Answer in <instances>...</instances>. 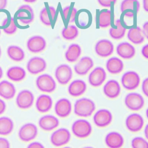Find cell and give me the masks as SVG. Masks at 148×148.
<instances>
[{
	"label": "cell",
	"mask_w": 148,
	"mask_h": 148,
	"mask_svg": "<svg viewBox=\"0 0 148 148\" xmlns=\"http://www.w3.org/2000/svg\"><path fill=\"white\" fill-rule=\"evenodd\" d=\"M25 2H28V3H32L35 2L36 0H24Z\"/></svg>",
	"instance_id": "816d5d0a"
},
{
	"label": "cell",
	"mask_w": 148,
	"mask_h": 148,
	"mask_svg": "<svg viewBox=\"0 0 148 148\" xmlns=\"http://www.w3.org/2000/svg\"><path fill=\"white\" fill-rule=\"evenodd\" d=\"M143 6L144 10L148 12V0H143Z\"/></svg>",
	"instance_id": "c3c4849f"
},
{
	"label": "cell",
	"mask_w": 148,
	"mask_h": 148,
	"mask_svg": "<svg viewBox=\"0 0 148 148\" xmlns=\"http://www.w3.org/2000/svg\"><path fill=\"white\" fill-rule=\"evenodd\" d=\"M7 77L13 82H20L26 76L25 70L20 66H13L10 68L6 72Z\"/></svg>",
	"instance_id": "f1b7e54d"
},
{
	"label": "cell",
	"mask_w": 148,
	"mask_h": 148,
	"mask_svg": "<svg viewBox=\"0 0 148 148\" xmlns=\"http://www.w3.org/2000/svg\"><path fill=\"white\" fill-rule=\"evenodd\" d=\"M7 5V0H0V10L6 8Z\"/></svg>",
	"instance_id": "7dc6e473"
},
{
	"label": "cell",
	"mask_w": 148,
	"mask_h": 148,
	"mask_svg": "<svg viewBox=\"0 0 148 148\" xmlns=\"http://www.w3.org/2000/svg\"><path fill=\"white\" fill-rule=\"evenodd\" d=\"M56 15V10L54 7H45L40 12V20L43 24L51 26L55 20Z\"/></svg>",
	"instance_id": "484cf974"
},
{
	"label": "cell",
	"mask_w": 148,
	"mask_h": 148,
	"mask_svg": "<svg viewBox=\"0 0 148 148\" xmlns=\"http://www.w3.org/2000/svg\"><path fill=\"white\" fill-rule=\"evenodd\" d=\"M132 148H148V140L141 136L134 137L131 142Z\"/></svg>",
	"instance_id": "f35d334b"
},
{
	"label": "cell",
	"mask_w": 148,
	"mask_h": 148,
	"mask_svg": "<svg viewBox=\"0 0 148 148\" xmlns=\"http://www.w3.org/2000/svg\"><path fill=\"white\" fill-rule=\"evenodd\" d=\"M27 148H45V147L39 142H32L27 146Z\"/></svg>",
	"instance_id": "7bdbcfd3"
},
{
	"label": "cell",
	"mask_w": 148,
	"mask_h": 148,
	"mask_svg": "<svg viewBox=\"0 0 148 148\" xmlns=\"http://www.w3.org/2000/svg\"><path fill=\"white\" fill-rule=\"evenodd\" d=\"M1 47H0V57H1Z\"/></svg>",
	"instance_id": "9f6ffc18"
},
{
	"label": "cell",
	"mask_w": 148,
	"mask_h": 148,
	"mask_svg": "<svg viewBox=\"0 0 148 148\" xmlns=\"http://www.w3.org/2000/svg\"><path fill=\"white\" fill-rule=\"evenodd\" d=\"M113 44L109 40L102 39L95 45V51L98 56L101 57H108L113 52Z\"/></svg>",
	"instance_id": "d6986e66"
},
{
	"label": "cell",
	"mask_w": 148,
	"mask_h": 148,
	"mask_svg": "<svg viewBox=\"0 0 148 148\" xmlns=\"http://www.w3.org/2000/svg\"><path fill=\"white\" fill-rule=\"evenodd\" d=\"M127 38L131 42L136 45L142 43L145 40L143 31L139 27L130 28L128 32Z\"/></svg>",
	"instance_id": "f546056e"
},
{
	"label": "cell",
	"mask_w": 148,
	"mask_h": 148,
	"mask_svg": "<svg viewBox=\"0 0 148 148\" xmlns=\"http://www.w3.org/2000/svg\"><path fill=\"white\" fill-rule=\"evenodd\" d=\"M82 50L77 44L71 45L65 52V57L66 60L69 62H75L80 57Z\"/></svg>",
	"instance_id": "1f68e13d"
},
{
	"label": "cell",
	"mask_w": 148,
	"mask_h": 148,
	"mask_svg": "<svg viewBox=\"0 0 148 148\" xmlns=\"http://www.w3.org/2000/svg\"><path fill=\"white\" fill-rule=\"evenodd\" d=\"M45 60L39 57H34L31 58L27 64V69L29 73L36 75L44 71L46 68Z\"/></svg>",
	"instance_id": "ac0fdd59"
},
{
	"label": "cell",
	"mask_w": 148,
	"mask_h": 148,
	"mask_svg": "<svg viewBox=\"0 0 148 148\" xmlns=\"http://www.w3.org/2000/svg\"><path fill=\"white\" fill-rule=\"evenodd\" d=\"M87 90L86 83L81 79H76L70 83L68 88L69 94L73 97L82 95Z\"/></svg>",
	"instance_id": "603a6c76"
},
{
	"label": "cell",
	"mask_w": 148,
	"mask_h": 148,
	"mask_svg": "<svg viewBox=\"0 0 148 148\" xmlns=\"http://www.w3.org/2000/svg\"><path fill=\"white\" fill-rule=\"evenodd\" d=\"M112 120V113L106 109H101L97 110L93 116L94 124L99 128H104L109 125Z\"/></svg>",
	"instance_id": "ba28073f"
},
{
	"label": "cell",
	"mask_w": 148,
	"mask_h": 148,
	"mask_svg": "<svg viewBox=\"0 0 148 148\" xmlns=\"http://www.w3.org/2000/svg\"><path fill=\"white\" fill-rule=\"evenodd\" d=\"M27 46L29 51L37 53L41 52L45 49L46 42L43 37L40 36H34L28 40Z\"/></svg>",
	"instance_id": "44dd1931"
},
{
	"label": "cell",
	"mask_w": 148,
	"mask_h": 148,
	"mask_svg": "<svg viewBox=\"0 0 148 148\" xmlns=\"http://www.w3.org/2000/svg\"><path fill=\"white\" fill-rule=\"evenodd\" d=\"M7 54L10 59L16 62L21 61L25 56L24 51L17 46H10L8 47Z\"/></svg>",
	"instance_id": "d6a6232c"
},
{
	"label": "cell",
	"mask_w": 148,
	"mask_h": 148,
	"mask_svg": "<svg viewBox=\"0 0 148 148\" xmlns=\"http://www.w3.org/2000/svg\"><path fill=\"white\" fill-rule=\"evenodd\" d=\"M53 106V99L47 94H41L36 99L35 107L40 113H46L49 112Z\"/></svg>",
	"instance_id": "cb8c5ba5"
},
{
	"label": "cell",
	"mask_w": 148,
	"mask_h": 148,
	"mask_svg": "<svg viewBox=\"0 0 148 148\" xmlns=\"http://www.w3.org/2000/svg\"><path fill=\"white\" fill-rule=\"evenodd\" d=\"M142 56L146 59H148V44L145 45L141 51Z\"/></svg>",
	"instance_id": "f6af8a7d"
},
{
	"label": "cell",
	"mask_w": 148,
	"mask_h": 148,
	"mask_svg": "<svg viewBox=\"0 0 148 148\" xmlns=\"http://www.w3.org/2000/svg\"><path fill=\"white\" fill-rule=\"evenodd\" d=\"M6 108V103L2 99L0 98V115L2 114L5 112Z\"/></svg>",
	"instance_id": "ee69618b"
},
{
	"label": "cell",
	"mask_w": 148,
	"mask_h": 148,
	"mask_svg": "<svg viewBox=\"0 0 148 148\" xmlns=\"http://www.w3.org/2000/svg\"><path fill=\"white\" fill-rule=\"evenodd\" d=\"M123 87L127 90H134L138 87L140 82V76L135 71H127L124 73L121 79Z\"/></svg>",
	"instance_id": "52a82bcc"
},
{
	"label": "cell",
	"mask_w": 148,
	"mask_h": 148,
	"mask_svg": "<svg viewBox=\"0 0 148 148\" xmlns=\"http://www.w3.org/2000/svg\"><path fill=\"white\" fill-rule=\"evenodd\" d=\"M144 134L145 138L148 140V123L146 125L144 128Z\"/></svg>",
	"instance_id": "681fc988"
},
{
	"label": "cell",
	"mask_w": 148,
	"mask_h": 148,
	"mask_svg": "<svg viewBox=\"0 0 148 148\" xmlns=\"http://www.w3.org/2000/svg\"><path fill=\"white\" fill-rule=\"evenodd\" d=\"M118 56L124 59H131L135 54V47L128 42L120 43L116 47Z\"/></svg>",
	"instance_id": "d4e9b609"
},
{
	"label": "cell",
	"mask_w": 148,
	"mask_h": 148,
	"mask_svg": "<svg viewBox=\"0 0 148 148\" xmlns=\"http://www.w3.org/2000/svg\"><path fill=\"white\" fill-rule=\"evenodd\" d=\"M73 73L71 68L66 64L60 65L55 71V77L61 85H65L72 77Z\"/></svg>",
	"instance_id": "8fae6325"
},
{
	"label": "cell",
	"mask_w": 148,
	"mask_h": 148,
	"mask_svg": "<svg viewBox=\"0 0 148 148\" xmlns=\"http://www.w3.org/2000/svg\"><path fill=\"white\" fill-rule=\"evenodd\" d=\"M111 23V12L106 10L102 11L98 16V25L101 28H105L110 26Z\"/></svg>",
	"instance_id": "d590c367"
},
{
	"label": "cell",
	"mask_w": 148,
	"mask_h": 148,
	"mask_svg": "<svg viewBox=\"0 0 148 148\" xmlns=\"http://www.w3.org/2000/svg\"><path fill=\"white\" fill-rule=\"evenodd\" d=\"M140 3L138 0H123L121 3V12L125 17L132 18L139 10Z\"/></svg>",
	"instance_id": "2e32d148"
},
{
	"label": "cell",
	"mask_w": 148,
	"mask_h": 148,
	"mask_svg": "<svg viewBox=\"0 0 148 148\" xmlns=\"http://www.w3.org/2000/svg\"><path fill=\"white\" fill-rule=\"evenodd\" d=\"M115 28H110L109 29V35L111 38L114 39H120L125 35L126 29L121 24V22L120 19L116 21Z\"/></svg>",
	"instance_id": "836d02e7"
},
{
	"label": "cell",
	"mask_w": 148,
	"mask_h": 148,
	"mask_svg": "<svg viewBox=\"0 0 148 148\" xmlns=\"http://www.w3.org/2000/svg\"><path fill=\"white\" fill-rule=\"evenodd\" d=\"M16 17L22 24L27 25L31 23L34 20V11L29 5H23L18 8L16 12Z\"/></svg>",
	"instance_id": "9a60e30c"
},
{
	"label": "cell",
	"mask_w": 148,
	"mask_h": 148,
	"mask_svg": "<svg viewBox=\"0 0 148 148\" xmlns=\"http://www.w3.org/2000/svg\"><path fill=\"white\" fill-rule=\"evenodd\" d=\"M82 148H94V147H93L92 146H86V147H83Z\"/></svg>",
	"instance_id": "db71d44e"
},
{
	"label": "cell",
	"mask_w": 148,
	"mask_h": 148,
	"mask_svg": "<svg viewBox=\"0 0 148 148\" xmlns=\"http://www.w3.org/2000/svg\"><path fill=\"white\" fill-rule=\"evenodd\" d=\"M0 148H10V142L4 137H0Z\"/></svg>",
	"instance_id": "60d3db41"
},
{
	"label": "cell",
	"mask_w": 148,
	"mask_h": 148,
	"mask_svg": "<svg viewBox=\"0 0 148 148\" xmlns=\"http://www.w3.org/2000/svg\"><path fill=\"white\" fill-rule=\"evenodd\" d=\"M16 92L14 86L7 80L0 82V97L5 99H12Z\"/></svg>",
	"instance_id": "4316f807"
},
{
	"label": "cell",
	"mask_w": 148,
	"mask_h": 148,
	"mask_svg": "<svg viewBox=\"0 0 148 148\" xmlns=\"http://www.w3.org/2000/svg\"><path fill=\"white\" fill-rule=\"evenodd\" d=\"M1 27L5 33L8 35L13 34L17 30V26L14 19L10 16L6 17L3 20Z\"/></svg>",
	"instance_id": "e575fe53"
},
{
	"label": "cell",
	"mask_w": 148,
	"mask_h": 148,
	"mask_svg": "<svg viewBox=\"0 0 148 148\" xmlns=\"http://www.w3.org/2000/svg\"><path fill=\"white\" fill-rule=\"evenodd\" d=\"M121 92V87L119 83L116 80H109L103 87V92L109 99L117 98Z\"/></svg>",
	"instance_id": "ffe728a7"
},
{
	"label": "cell",
	"mask_w": 148,
	"mask_h": 148,
	"mask_svg": "<svg viewBox=\"0 0 148 148\" xmlns=\"http://www.w3.org/2000/svg\"><path fill=\"white\" fill-rule=\"evenodd\" d=\"M78 34V29L75 25H69L64 28L62 31V37L68 40L75 39L77 36Z\"/></svg>",
	"instance_id": "8d00e7d4"
},
{
	"label": "cell",
	"mask_w": 148,
	"mask_h": 148,
	"mask_svg": "<svg viewBox=\"0 0 148 148\" xmlns=\"http://www.w3.org/2000/svg\"><path fill=\"white\" fill-rule=\"evenodd\" d=\"M142 91L144 95L148 98V77L145 79L142 82Z\"/></svg>",
	"instance_id": "ab89813d"
},
{
	"label": "cell",
	"mask_w": 148,
	"mask_h": 148,
	"mask_svg": "<svg viewBox=\"0 0 148 148\" xmlns=\"http://www.w3.org/2000/svg\"><path fill=\"white\" fill-rule=\"evenodd\" d=\"M143 33L144 36L148 39V21L146 22L143 25Z\"/></svg>",
	"instance_id": "bcb514c9"
},
{
	"label": "cell",
	"mask_w": 148,
	"mask_h": 148,
	"mask_svg": "<svg viewBox=\"0 0 148 148\" xmlns=\"http://www.w3.org/2000/svg\"><path fill=\"white\" fill-rule=\"evenodd\" d=\"M124 104L130 110L138 111L143 108L145 99L140 94L132 92L125 95L124 98Z\"/></svg>",
	"instance_id": "277c9868"
},
{
	"label": "cell",
	"mask_w": 148,
	"mask_h": 148,
	"mask_svg": "<svg viewBox=\"0 0 148 148\" xmlns=\"http://www.w3.org/2000/svg\"><path fill=\"white\" fill-rule=\"evenodd\" d=\"M108 71L111 74H118L122 72L124 68L123 61L119 58L113 57L109 58L106 64Z\"/></svg>",
	"instance_id": "83f0119b"
},
{
	"label": "cell",
	"mask_w": 148,
	"mask_h": 148,
	"mask_svg": "<svg viewBox=\"0 0 148 148\" xmlns=\"http://www.w3.org/2000/svg\"><path fill=\"white\" fill-rule=\"evenodd\" d=\"M126 128L130 132H137L140 131L144 125V119L139 113H133L129 114L125 119Z\"/></svg>",
	"instance_id": "9c48e42d"
},
{
	"label": "cell",
	"mask_w": 148,
	"mask_h": 148,
	"mask_svg": "<svg viewBox=\"0 0 148 148\" xmlns=\"http://www.w3.org/2000/svg\"><path fill=\"white\" fill-rule=\"evenodd\" d=\"M72 106L71 101L66 98H62L57 101L54 105V111L57 116L61 118L69 116L72 112Z\"/></svg>",
	"instance_id": "7c38bea8"
},
{
	"label": "cell",
	"mask_w": 148,
	"mask_h": 148,
	"mask_svg": "<svg viewBox=\"0 0 148 148\" xmlns=\"http://www.w3.org/2000/svg\"><path fill=\"white\" fill-rule=\"evenodd\" d=\"M34 102L33 93L28 90L20 91L16 98V103L18 108L21 109L30 108Z\"/></svg>",
	"instance_id": "30bf717a"
},
{
	"label": "cell",
	"mask_w": 148,
	"mask_h": 148,
	"mask_svg": "<svg viewBox=\"0 0 148 148\" xmlns=\"http://www.w3.org/2000/svg\"><path fill=\"white\" fill-rule=\"evenodd\" d=\"M36 86L40 91L46 93L53 92L56 88V83L53 77L49 74H42L36 80Z\"/></svg>",
	"instance_id": "8992f818"
},
{
	"label": "cell",
	"mask_w": 148,
	"mask_h": 148,
	"mask_svg": "<svg viewBox=\"0 0 148 148\" xmlns=\"http://www.w3.org/2000/svg\"><path fill=\"white\" fill-rule=\"evenodd\" d=\"M2 76H3V70H2V68L0 66V79H1Z\"/></svg>",
	"instance_id": "f907efd6"
},
{
	"label": "cell",
	"mask_w": 148,
	"mask_h": 148,
	"mask_svg": "<svg viewBox=\"0 0 148 148\" xmlns=\"http://www.w3.org/2000/svg\"><path fill=\"white\" fill-rule=\"evenodd\" d=\"M106 78V73L105 69L100 66L94 69L88 75V82L94 87L101 86Z\"/></svg>",
	"instance_id": "5bb4252c"
},
{
	"label": "cell",
	"mask_w": 148,
	"mask_h": 148,
	"mask_svg": "<svg viewBox=\"0 0 148 148\" xmlns=\"http://www.w3.org/2000/svg\"><path fill=\"white\" fill-rule=\"evenodd\" d=\"M94 66V62L90 57H83L74 66V71L76 74L80 76L86 75Z\"/></svg>",
	"instance_id": "7402d4cb"
},
{
	"label": "cell",
	"mask_w": 148,
	"mask_h": 148,
	"mask_svg": "<svg viewBox=\"0 0 148 148\" xmlns=\"http://www.w3.org/2000/svg\"><path fill=\"white\" fill-rule=\"evenodd\" d=\"M59 124L58 119L52 114L43 115L40 117L38 121L39 127L45 131H51L56 129Z\"/></svg>",
	"instance_id": "4fadbf2b"
},
{
	"label": "cell",
	"mask_w": 148,
	"mask_h": 148,
	"mask_svg": "<svg viewBox=\"0 0 148 148\" xmlns=\"http://www.w3.org/2000/svg\"><path fill=\"white\" fill-rule=\"evenodd\" d=\"M38 130L36 125L32 123H27L20 128L18 132L19 139L24 142L33 140L38 135Z\"/></svg>",
	"instance_id": "5b68a950"
},
{
	"label": "cell",
	"mask_w": 148,
	"mask_h": 148,
	"mask_svg": "<svg viewBox=\"0 0 148 148\" xmlns=\"http://www.w3.org/2000/svg\"><path fill=\"white\" fill-rule=\"evenodd\" d=\"M61 148H72V147H69V146H62V147H61Z\"/></svg>",
	"instance_id": "11a10c76"
},
{
	"label": "cell",
	"mask_w": 148,
	"mask_h": 148,
	"mask_svg": "<svg viewBox=\"0 0 148 148\" xmlns=\"http://www.w3.org/2000/svg\"><path fill=\"white\" fill-rule=\"evenodd\" d=\"M77 12V9L74 7L71 6H68L65 7L62 11L64 18L65 21L68 23L74 22Z\"/></svg>",
	"instance_id": "74e56055"
},
{
	"label": "cell",
	"mask_w": 148,
	"mask_h": 148,
	"mask_svg": "<svg viewBox=\"0 0 148 148\" xmlns=\"http://www.w3.org/2000/svg\"><path fill=\"white\" fill-rule=\"evenodd\" d=\"M71 134L66 128H60L51 134L50 140L51 143L56 147H62L71 140Z\"/></svg>",
	"instance_id": "3957f363"
},
{
	"label": "cell",
	"mask_w": 148,
	"mask_h": 148,
	"mask_svg": "<svg viewBox=\"0 0 148 148\" xmlns=\"http://www.w3.org/2000/svg\"><path fill=\"white\" fill-rule=\"evenodd\" d=\"M0 35H1V30H0Z\"/></svg>",
	"instance_id": "6f0895ef"
},
{
	"label": "cell",
	"mask_w": 148,
	"mask_h": 148,
	"mask_svg": "<svg viewBox=\"0 0 148 148\" xmlns=\"http://www.w3.org/2000/svg\"><path fill=\"white\" fill-rule=\"evenodd\" d=\"M96 105L94 101L87 97L77 99L73 106L74 113L80 117H88L95 112Z\"/></svg>",
	"instance_id": "6da1fadb"
},
{
	"label": "cell",
	"mask_w": 148,
	"mask_h": 148,
	"mask_svg": "<svg viewBox=\"0 0 148 148\" xmlns=\"http://www.w3.org/2000/svg\"><path fill=\"white\" fill-rule=\"evenodd\" d=\"M117 0H98L99 4L103 7H110L112 3H114Z\"/></svg>",
	"instance_id": "b9f144b4"
},
{
	"label": "cell",
	"mask_w": 148,
	"mask_h": 148,
	"mask_svg": "<svg viewBox=\"0 0 148 148\" xmlns=\"http://www.w3.org/2000/svg\"><path fill=\"white\" fill-rule=\"evenodd\" d=\"M105 143L108 148H121L124 143V139L120 132L112 131L106 135Z\"/></svg>",
	"instance_id": "e0dca14e"
},
{
	"label": "cell",
	"mask_w": 148,
	"mask_h": 148,
	"mask_svg": "<svg viewBox=\"0 0 148 148\" xmlns=\"http://www.w3.org/2000/svg\"><path fill=\"white\" fill-rule=\"evenodd\" d=\"M92 125L87 120L80 119L76 120L72 124L71 131L77 138L84 139L88 137L92 132Z\"/></svg>",
	"instance_id": "7a4b0ae2"
},
{
	"label": "cell",
	"mask_w": 148,
	"mask_h": 148,
	"mask_svg": "<svg viewBox=\"0 0 148 148\" xmlns=\"http://www.w3.org/2000/svg\"><path fill=\"white\" fill-rule=\"evenodd\" d=\"M14 123L9 117H0V135H9L13 130Z\"/></svg>",
	"instance_id": "4dcf8cb0"
},
{
	"label": "cell",
	"mask_w": 148,
	"mask_h": 148,
	"mask_svg": "<svg viewBox=\"0 0 148 148\" xmlns=\"http://www.w3.org/2000/svg\"><path fill=\"white\" fill-rule=\"evenodd\" d=\"M146 117H147V119H148V108H147V109H146Z\"/></svg>",
	"instance_id": "f5cc1de1"
}]
</instances>
